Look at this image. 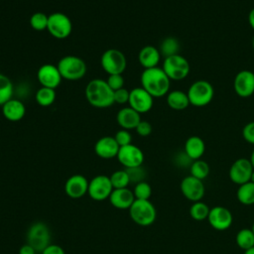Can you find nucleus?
<instances>
[{"label":"nucleus","mask_w":254,"mask_h":254,"mask_svg":"<svg viewBox=\"0 0 254 254\" xmlns=\"http://www.w3.org/2000/svg\"><path fill=\"white\" fill-rule=\"evenodd\" d=\"M129 95H130V90L126 89L125 87H122L120 89L115 90L114 93H113L114 103H118V104L128 103Z\"/></svg>","instance_id":"nucleus-39"},{"label":"nucleus","mask_w":254,"mask_h":254,"mask_svg":"<svg viewBox=\"0 0 254 254\" xmlns=\"http://www.w3.org/2000/svg\"><path fill=\"white\" fill-rule=\"evenodd\" d=\"M100 64L103 70L110 74H122L127 66L125 55L117 49H108L101 55Z\"/></svg>","instance_id":"nucleus-6"},{"label":"nucleus","mask_w":254,"mask_h":254,"mask_svg":"<svg viewBox=\"0 0 254 254\" xmlns=\"http://www.w3.org/2000/svg\"><path fill=\"white\" fill-rule=\"evenodd\" d=\"M248 21H249V24L251 26V28L254 30V8L251 9V11L249 12V15H248Z\"/></svg>","instance_id":"nucleus-45"},{"label":"nucleus","mask_w":254,"mask_h":254,"mask_svg":"<svg viewBox=\"0 0 254 254\" xmlns=\"http://www.w3.org/2000/svg\"><path fill=\"white\" fill-rule=\"evenodd\" d=\"M37 251L28 243L22 245L19 249V254H36Z\"/></svg>","instance_id":"nucleus-44"},{"label":"nucleus","mask_w":254,"mask_h":254,"mask_svg":"<svg viewBox=\"0 0 254 254\" xmlns=\"http://www.w3.org/2000/svg\"><path fill=\"white\" fill-rule=\"evenodd\" d=\"M160 60V51L154 46H145L140 50L138 54V61L144 69L158 66Z\"/></svg>","instance_id":"nucleus-23"},{"label":"nucleus","mask_w":254,"mask_h":254,"mask_svg":"<svg viewBox=\"0 0 254 254\" xmlns=\"http://www.w3.org/2000/svg\"><path fill=\"white\" fill-rule=\"evenodd\" d=\"M112 190L110 178L106 175H97L89 181L87 194L95 201H103L109 198Z\"/></svg>","instance_id":"nucleus-10"},{"label":"nucleus","mask_w":254,"mask_h":254,"mask_svg":"<svg viewBox=\"0 0 254 254\" xmlns=\"http://www.w3.org/2000/svg\"><path fill=\"white\" fill-rule=\"evenodd\" d=\"M140 115V113H138L130 106L123 107L117 112L116 121L118 125L121 127V129L129 131L131 129H135L137 125L140 123V121L142 120Z\"/></svg>","instance_id":"nucleus-22"},{"label":"nucleus","mask_w":254,"mask_h":254,"mask_svg":"<svg viewBox=\"0 0 254 254\" xmlns=\"http://www.w3.org/2000/svg\"><path fill=\"white\" fill-rule=\"evenodd\" d=\"M128 173V176L130 178V182L133 184H138L140 182H143L146 177V171L142 168V166L134 167V168H128L125 169Z\"/></svg>","instance_id":"nucleus-36"},{"label":"nucleus","mask_w":254,"mask_h":254,"mask_svg":"<svg viewBox=\"0 0 254 254\" xmlns=\"http://www.w3.org/2000/svg\"><path fill=\"white\" fill-rule=\"evenodd\" d=\"M114 91L106 80L100 78L91 79L85 87V97L88 103L95 108H108L114 103Z\"/></svg>","instance_id":"nucleus-2"},{"label":"nucleus","mask_w":254,"mask_h":254,"mask_svg":"<svg viewBox=\"0 0 254 254\" xmlns=\"http://www.w3.org/2000/svg\"><path fill=\"white\" fill-rule=\"evenodd\" d=\"M110 204L117 209H129L135 200L133 190L128 188L113 189L109 196Z\"/></svg>","instance_id":"nucleus-20"},{"label":"nucleus","mask_w":254,"mask_h":254,"mask_svg":"<svg viewBox=\"0 0 254 254\" xmlns=\"http://www.w3.org/2000/svg\"><path fill=\"white\" fill-rule=\"evenodd\" d=\"M109 178L113 189H125L128 188L129 184L131 183L128 173L125 169L113 172Z\"/></svg>","instance_id":"nucleus-33"},{"label":"nucleus","mask_w":254,"mask_h":254,"mask_svg":"<svg viewBox=\"0 0 254 254\" xmlns=\"http://www.w3.org/2000/svg\"><path fill=\"white\" fill-rule=\"evenodd\" d=\"M162 68L171 80L186 78L190 69L188 60L180 54L165 58Z\"/></svg>","instance_id":"nucleus-8"},{"label":"nucleus","mask_w":254,"mask_h":254,"mask_svg":"<svg viewBox=\"0 0 254 254\" xmlns=\"http://www.w3.org/2000/svg\"><path fill=\"white\" fill-rule=\"evenodd\" d=\"M207 221L212 228L215 230H226L229 228L233 221L231 211L225 206L216 205L209 210Z\"/></svg>","instance_id":"nucleus-15"},{"label":"nucleus","mask_w":254,"mask_h":254,"mask_svg":"<svg viewBox=\"0 0 254 254\" xmlns=\"http://www.w3.org/2000/svg\"><path fill=\"white\" fill-rule=\"evenodd\" d=\"M48 18L49 15H46L43 12H36L30 18V26L33 30L41 32L47 30L48 27Z\"/></svg>","instance_id":"nucleus-34"},{"label":"nucleus","mask_w":254,"mask_h":254,"mask_svg":"<svg viewBox=\"0 0 254 254\" xmlns=\"http://www.w3.org/2000/svg\"><path fill=\"white\" fill-rule=\"evenodd\" d=\"M60 73L64 79L67 80H78L82 78L86 73L85 62L76 56H64L57 64Z\"/></svg>","instance_id":"nucleus-4"},{"label":"nucleus","mask_w":254,"mask_h":254,"mask_svg":"<svg viewBox=\"0 0 254 254\" xmlns=\"http://www.w3.org/2000/svg\"><path fill=\"white\" fill-rule=\"evenodd\" d=\"M119 147L126 146L129 144H132V135L128 130L120 129L116 132V134L113 136Z\"/></svg>","instance_id":"nucleus-37"},{"label":"nucleus","mask_w":254,"mask_h":254,"mask_svg":"<svg viewBox=\"0 0 254 254\" xmlns=\"http://www.w3.org/2000/svg\"><path fill=\"white\" fill-rule=\"evenodd\" d=\"M48 32L58 40L66 39L72 31V23L69 17L62 12H54L48 18Z\"/></svg>","instance_id":"nucleus-7"},{"label":"nucleus","mask_w":254,"mask_h":254,"mask_svg":"<svg viewBox=\"0 0 254 254\" xmlns=\"http://www.w3.org/2000/svg\"><path fill=\"white\" fill-rule=\"evenodd\" d=\"M119 145L112 136H103L99 138L94 145L95 154L105 160H109L117 157L119 151Z\"/></svg>","instance_id":"nucleus-19"},{"label":"nucleus","mask_w":254,"mask_h":254,"mask_svg":"<svg viewBox=\"0 0 254 254\" xmlns=\"http://www.w3.org/2000/svg\"><path fill=\"white\" fill-rule=\"evenodd\" d=\"M133 193L135 199H149L152 194V188L147 182L143 181L135 185Z\"/></svg>","instance_id":"nucleus-35"},{"label":"nucleus","mask_w":254,"mask_h":254,"mask_svg":"<svg viewBox=\"0 0 254 254\" xmlns=\"http://www.w3.org/2000/svg\"><path fill=\"white\" fill-rule=\"evenodd\" d=\"M186 154L192 160H198L204 154L205 144L203 140L198 136H190L185 143Z\"/></svg>","instance_id":"nucleus-24"},{"label":"nucleus","mask_w":254,"mask_h":254,"mask_svg":"<svg viewBox=\"0 0 254 254\" xmlns=\"http://www.w3.org/2000/svg\"><path fill=\"white\" fill-rule=\"evenodd\" d=\"M106 82L113 91L124 87V77L122 74H110L106 79Z\"/></svg>","instance_id":"nucleus-38"},{"label":"nucleus","mask_w":254,"mask_h":254,"mask_svg":"<svg viewBox=\"0 0 254 254\" xmlns=\"http://www.w3.org/2000/svg\"><path fill=\"white\" fill-rule=\"evenodd\" d=\"M234 91L240 97H249L254 93V72L248 69L240 70L234 77Z\"/></svg>","instance_id":"nucleus-17"},{"label":"nucleus","mask_w":254,"mask_h":254,"mask_svg":"<svg viewBox=\"0 0 254 254\" xmlns=\"http://www.w3.org/2000/svg\"><path fill=\"white\" fill-rule=\"evenodd\" d=\"M235 240L241 249L248 250L254 247V232L251 228H242L237 232Z\"/></svg>","instance_id":"nucleus-30"},{"label":"nucleus","mask_w":254,"mask_h":254,"mask_svg":"<svg viewBox=\"0 0 254 254\" xmlns=\"http://www.w3.org/2000/svg\"><path fill=\"white\" fill-rule=\"evenodd\" d=\"M141 86L153 97H162L169 93L171 79L162 67L146 68L141 74Z\"/></svg>","instance_id":"nucleus-1"},{"label":"nucleus","mask_w":254,"mask_h":254,"mask_svg":"<svg viewBox=\"0 0 254 254\" xmlns=\"http://www.w3.org/2000/svg\"><path fill=\"white\" fill-rule=\"evenodd\" d=\"M37 78L41 86L56 89L62 82V75L57 65L45 64L37 71Z\"/></svg>","instance_id":"nucleus-16"},{"label":"nucleus","mask_w":254,"mask_h":254,"mask_svg":"<svg viewBox=\"0 0 254 254\" xmlns=\"http://www.w3.org/2000/svg\"><path fill=\"white\" fill-rule=\"evenodd\" d=\"M250 182H252L254 184V170L252 172V175H251V178H250Z\"/></svg>","instance_id":"nucleus-48"},{"label":"nucleus","mask_w":254,"mask_h":254,"mask_svg":"<svg viewBox=\"0 0 254 254\" xmlns=\"http://www.w3.org/2000/svg\"><path fill=\"white\" fill-rule=\"evenodd\" d=\"M210 208L206 203L203 201H195L192 202L190 208V215L191 216L192 219L197 220V221H202L204 219H207L208 214H209Z\"/></svg>","instance_id":"nucleus-31"},{"label":"nucleus","mask_w":254,"mask_h":254,"mask_svg":"<svg viewBox=\"0 0 254 254\" xmlns=\"http://www.w3.org/2000/svg\"><path fill=\"white\" fill-rule=\"evenodd\" d=\"M1 109L3 116L11 122L20 121L26 114L25 104L20 99L16 98L9 99L1 106Z\"/></svg>","instance_id":"nucleus-21"},{"label":"nucleus","mask_w":254,"mask_h":254,"mask_svg":"<svg viewBox=\"0 0 254 254\" xmlns=\"http://www.w3.org/2000/svg\"><path fill=\"white\" fill-rule=\"evenodd\" d=\"M180 188L183 195L188 200L192 202L201 200L205 192V188L202 181L190 175L182 180Z\"/></svg>","instance_id":"nucleus-13"},{"label":"nucleus","mask_w":254,"mask_h":254,"mask_svg":"<svg viewBox=\"0 0 254 254\" xmlns=\"http://www.w3.org/2000/svg\"><path fill=\"white\" fill-rule=\"evenodd\" d=\"M242 136L246 142L254 145V121L247 123L243 127Z\"/></svg>","instance_id":"nucleus-40"},{"label":"nucleus","mask_w":254,"mask_h":254,"mask_svg":"<svg viewBox=\"0 0 254 254\" xmlns=\"http://www.w3.org/2000/svg\"><path fill=\"white\" fill-rule=\"evenodd\" d=\"M236 197L238 201L244 205L254 204V184L247 182L238 187Z\"/></svg>","instance_id":"nucleus-26"},{"label":"nucleus","mask_w":254,"mask_h":254,"mask_svg":"<svg viewBox=\"0 0 254 254\" xmlns=\"http://www.w3.org/2000/svg\"><path fill=\"white\" fill-rule=\"evenodd\" d=\"M13 93L14 86L12 80L4 73H0V106L13 98Z\"/></svg>","instance_id":"nucleus-29"},{"label":"nucleus","mask_w":254,"mask_h":254,"mask_svg":"<svg viewBox=\"0 0 254 254\" xmlns=\"http://www.w3.org/2000/svg\"><path fill=\"white\" fill-rule=\"evenodd\" d=\"M167 103L174 110H184L190 104L188 93L179 89L169 91L167 94Z\"/></svg>","instance_id":"nucleus-25"},{"label":"nucleus","mask_w":254,"mask_h":254,"mask_svg":"<svg viewBox=\"0 0 254 254\" xmlns=\"http://www.w3.org/2000/svg\"><path fill=\"white\" fill-rule=\"evenodd\" d=\"M116 158L125 169L134 168L142 166L144 162V153L138 146L129 144L119 148Z\"/></svg>","instance_id":"nucleus-11"},{"label":"nucleus","mask_w":254,"mask_h":254,"mask_svg":"<svg viewBox=\"0 0 254 254\" xmlns=\"http://www.w3.org/2000/svg\"><path fill=\"white\" fill-rule=\"evenodd\" d=\"M190 103L196 107L207 105L213 98L214 89L210 82L200 79L194 81L188 90Z\"/></svg>","instance_id":"nucleus-5"},{"label":"nucleus","mask_w":254,"mask_h":254,"mask_svg":"<svg viewBox=\"0 0 254 254\" xmlns=\"http://www.w3.org/2000/svg\"><path fill=\"white\" fill-rule=\"evenodd\" d=\"M244 254H254V247H252V248H250L248 250H245Z\"/></svg>","instance_id":"nucleus-47"},{"label":"nucleus","mask_w":254,"mask_h":254,"mask_svg":"<svg viewBox=\"0 0 254 254\" xmlns=\"http://www.w3.org/2000/svg\"><path fill=\"white\" fill-rule=\"evenodd\" d=\"M190 176L202 181L205 178H207L209 174V166L203 160H194L190 167Z\"/></svg>","instance_id":"nucleus-32"},{"label":"nucleus","mask_w":254,"mask_h":254,"mask_svg":"<svg viewBox=\"0 0 254 254\" xmlns=\"http://www.w3.org/2000/svg\"><path fill=\"white\" fill-rule=\"evenodd\" d=\"M27 243L37 252H42L51 244V232L48 225L44 222H34L27 232Z\"/></svg>","instance_id":"nucleus-9"},{"label":"nucleus","mask_w":254,"mask_h":254,"mask_svg":"<svg viewBox=\"0 0 254 254\" xmlns=\"http://www.w3.org/2000/svg\"><path fill=\"white\" fill-rule=\"evenodd\" d=\"M41 253L42 254H65L62 246L58 244H52V243L49 246H47Z\"/></svg>","instance_id":"nucleus-43"},{"label":"nucleus","mask_w":254,"mask_h":254,"mask_svg":"<svg viewBox=\"0 0 254 254\" xmlns=\"http://www.w3.org/2000/svg\"><path fill=\"white\" fill-rule=\"evenodd\" d=\"M128 210L131 219L140 226L152 225L157 217L156 207L149 199H135Z\"/></svg>","instance_id":"nucleus-3"},{"label":"nucleus","mask_w":254,"mask_h":254,"mask_svg":"<svg viewBox=\"0 0 254 254\" xmlns=\"http://www.w3.org/2000/svg\"><path fill=\"white\" fill-rule=\"evenodd\" d=\"M251 229H252V231L254 232V222H253V224H252V227H251Z\"/></svg>","instance_id":"nucleus-49"},{"label":"nucleus","mask_w":254,"mask_h":254,"mask_svg":"<svg viewBox=\"0 0 254 254\" xmlns=\"http://www.w3.org/2000/svg\"><path fill=\"white\" fill-rule=\"evenodd\" d=\"M176 162L180 167H190L191 163L193 162L187 154L186 152H181L176 157Z\"/></svg>","instance_id":"nucleus-42"},{"label":"nucleus","mask_w":254,"mask_h":254,"mask_svg":"<svg viewBox=\"0 0 254 254\" xmlns=\"http://www.w3.org/2000/svg\"><path fill=\"white\" fill-rule=\"evenodd\" d=\"M87 179L79 174L70 176L64 184V192L70 198H80L87 193L88 190Z\"/></svg>","instance_id":"nucleus-18"},{"label":"nucleus","mask_w":254,"mask_h":254,"mask_svg":"<svg viewBox=\"0 0 254 254\" xmlns=\"http://www.w3.org/2000/svg\"><path fill=\"white\" fill-rule=\"evenodd\" d=\"M252 46H253V48H254V38H253V41H252Z\"/></svg>","instance_id":"nucleus-50"},{"label":"nucleus","mask_w":254,"mask_h":254,"mask_svg":"<svg viewBox=\"0 0 254 254\" xmlns=\"http://www.w3.org/2000/svg\"><path fill=\"white\" fill-rule=\"evenodd\" d=\"M253 170L254 169L249 159L239 158L231 165L229 169V178L234 184L240 186L250 182Z\"/></svg>","instance_id":"nucleus-14"},{"label":"nucleus","mask_w":254,"mask_h":254,"mask_svg":"<svg viewBox=\"0 0 254 254\" xmlns=\"http://www.w3.org/2000/svg\"><path fill=\"white\" fill-rule=\"evenodd\" d=\"M180 49H181L180 42L178 41L177 38L167 37L162 41L159 51L161 56H163L164 58H168L171 56L178 55L180 52Z\"/></svg>","instance_id":"nucleus-27"},{"label":"nucleus","mask_w":254,"mask_h":254,"mask_svg":"<svg viewBox=\"0 0 254 254\" xmlns=\"http://www.w3.org/2000/svg\"><path fill=\"white\" fill-rule=\"evenodd\" d=\"M56 90L54 88L41 86L35 94L36 102L42 107H48L52 105L56 100Z\"/></svg>","instance_id":"nucleus-28"},{"label":"nucleus","mask_w":254,"mask_h":254,"mask_svg":"<svg viewBox=\"0 0 254 254\" xmlns=\"http://www.w3.org/2000/svg\"><path fill=\"white\" fill-rule=\"evenodd\" d=\"M128 104L138 113H146L152 109L154 104V97L142 86L135 87L130 90Z\"/></svg>","instance_id":"nucleus-12"},{"label":"nucleus","mask_w":254,"mask_h":254,"mask_svg":"<svg viewBox=\"0 0 254 254\" xmlns=\"http://www.w3.org/2000/svg\"><path fill=\"white\" fill-rule=\"evenodd\" d=\"M250 162H251V164H252V167H253V169H254V150H253V152L251 153V156H250Z\"/></svg>","instance_id":"nucleus-46"},{"label":"nucleus","mask_w":254,"mask_h":254,"mask_svg":"<svg viewBox=\"0 0 254 254\" xmlns=\"http://www.w3.org/2000/svg\"><path fill=\"white\" fill-rule=\"evenodd\" d=\"M135 131L138 135L142 137H147L152 133V125L146 120H141L140 123L135 128Z\"/></svg>","instance_id":"nucleus-41"}]
</instances>
